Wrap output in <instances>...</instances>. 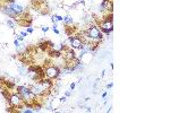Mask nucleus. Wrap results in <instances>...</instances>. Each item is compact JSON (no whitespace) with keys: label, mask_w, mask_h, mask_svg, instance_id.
Instances as JSON below:
<instances>
[{"label":"nucleus","mask_w":170,"mask_h":113,"mask_svg":"<svg viewBox=\"0 0 170 113\" xmlns=\"http://www.w3.org/2000/svg\"><path fill=\"white\" fill-rule=\"evenodd\" d=\"M7 25H8V27H10V28H16V25H15V24H14V22L13 20H10V19H7Z\"/></svg>","instance_id":"nucleus-10"},{"label":"nucleus","mask_w":170,"mask_h":113,"mask_svg":"<svg viewBox=\"0 0 170 113\" xmlns=\"http://www.w3.org/2000/svg\"><path fill=\"white\" fill-rule=\"evenodd\" d=\"M108 88H111L112 87V83H110V84H108V86H107Z\"/></svg>","instance_id":"nucleus-19"},{"label":"nucleus","mask_w":170,"mask_h":113,"mask_svg":"<svg viewBox=\"0 0 170 113\" xmlns=\"http://www.w3.org/2000/svg\"><path fill=\"white\" fill-rule=\"evenodd\" d=\"M86 38L90 41H101L102 40V33L100 32V30L95 26H91L88 27V30L86 31Z\"/></svg>","instance_id":"nucleus-1"},{"label":"nucleus","mask_w":170,"mask_h":113,"mask_svg":"<svg viewBox=\"0 0 170 113\" xmlns=\"http://www.w3.org/2000/svg\"><path fill=\"white\" fill-rule=\"evenodd\" d=\"M59 104H60V100H53V101H51L50 109L52 110V111H56L57 109H58V106H59Z\"/></svg>","instance_id":"nucleus-8"},{"label":"nucleus","mask_w":170,"mask_h":113,"mask_svg":"<svg viewBox=\"0 0 170 113\" xmlns=\"http://www.w3.org/2000/svg\"><path fill=\"white\" fill-rule=\"evenodd\" d=\"M75 83H73V84H70V89H74V88H75Z\"/></svg>","instance_id":"nucleus-16"},{"label":"nucleus","mask_w":170,"mask_h":113,"mask_svg":"<svg viewBox=\"0 0 170 113\" xmlns=\"http://www.w3.org/2000/svg\"><path fill=\"white\" fill-rule=\"evenodd\" d=\"M39 83L42 85V87H43L45 91H49V89H51L52 85H53V84H52V82H51L49 78H47V79H45V78H42V79H41Z\"/></svg>","instance_id":"nucleus-7"},{"label":"nucleus","mask_w":170,"mask_h":113,"mask_svg":"<svg viewBox=\"0 0 170 113\" xmlns=\"http://www.w3.org/2000/svg\"><path fill=\"white\" fill-rule=\"evenodd\" d=\"M65 95H66V96H70V92L69 91H67V92L65 93Z\"/></svg>","instance_id":"nucleus-18"},{"label":"nucleus","mask_w":170,"mask_h":113,"mask_svg":"<svg viewBox=\"0 0 170 113\" xmlns=\"http://www.w3.org/2000/svg\"><path fill=\"white\" fill-rule=\"evenodd\" d=\"M66 100H67V99H66V96L61 97V99H60V103H65V102H66Z\"/></svg>","instance_id":"nucleus-13"},{"label":"nucleus","mask_w":170,"mask_h":113,"mask_svg":"<svg viewBox=\"0 0 170 113\" xmlns=\"http://www.w3.org/2000/svg\"><path fill=\"white\" fill-rule=\"evenodd\" d=\"M44 74L49 79H55V78H57L58 76L60 75V71L58 69V67L51 66V67H48L47 69L44 70Z\"/></svg>","instance_id":"nucleus-2"},{"label":"nucleus","mask_w":170,"mask_h":113,"mask_svg":"<svg viewBox=\"0 0 170 113\" xmlns=\"http://www.w3.org/2000/svg\"><path fill=\"white\" fill-rule=\"evenodd\" d=\"M32 32H33V28L28 27V28H27V33H32Z\"/></svg>","instance_id":"nucleus-17"},{"label":"nucleus","mask_w":170,"mask_h":113,"mask_svg":"<svg viewBox=\"0 0 170 113\" xmlns=\"http://www.w3.org/2000/svg\"><path fill=\"white\" fill-rule=\"evenodd\" d=\"M101 30L104 32L106 34H109V33H111L113 30V24H112V20L111 19L107 18L104 22H102L101 23Z\"/></svg>","instance_id":"nucleus-3"},{"label":"nucleus","mask_w":170,"mask_h":113,"mask_svg":"<svg viewBox=\"0 0 170 113\" xmlns=\"http://www.w3.org/2000/svg\"><path fill=\"white\" fill-rule=\"evenodd\" d=\"M18 70L19 72H20V75H25L26 72H27V69L24 68V67H22V66H18Z\"/></svg>","instance_id":"nucleus-11"},{"label":"nucleus","mask_w":170,"mask_h":113,"mask_svg":"<svg viewBox=\"0 0 170 113\" xmlns=\"http://www.w3.org/2000/svg\"><path fill=\"white\" fill-rule=\"evenodd\" d=\"M20 35H22L23 38H25V36H27V32H22V33H20Z\"/></svg>","instance_id":"nucleus-14"},{"label":"nucleus","mask_w":170,"mask_h":113,"mask_svg":"<svg viewBox=\"0 0 170 113\" xmlns=\"http://www.w3.org/2000/svg\"><path fill=\"white\" fill-rule=\"evenodd\" d=\"M63 22H65V24L66 25H70V24H73V18L70 17V16H66V17H63Z\"/></svg>","instance_id":"nucleus-9"},{"label":"nucleus","mask_w":170,"mask_h":113,"mask_svg":"<svg viewBox=\"0 0 170 113\" xmlns=\"http://www.w3.org/2000/svg\"><path fill=\"white\" fill-rule=\"evenodd\" d=\"M52 30H53V32H55L56 34H59V33H60V32H59V31H58V30H57V25H56V24L53 25V28H52Z\"/></svg>","instance_id":"nucleus-12"},{"label":"nucleus","mask_w":170,"mask_h":113,"mask_svg":"<svg viewBox=\"0 0 170 113\" xmlns=\"http://www.w3.org/2000/svg\"><path fill=\"white\" fill-rule=\"evenodd\" d=\"M48 30H49V28H48L47 26H42V31L43 32H48Z\"/></svg>","instance_id":"nucleus-15"},{"label":"nucleus","mask_w":170,"mask_h":113,"mask_svg":"<svg viewBox=\"0 0 170 113\" xmlns=\"http://www.w3.org/2000/svg\"><path fill=\"white\" fill-rule=\"evenodd\" d=\"M8 101H9V103H10L13 106H20V104L23 103V100H22V97H20L18 94L10 95Z\"/></svg>","instance_id":"nucleus-5"},{"label":"nucleus","mask_w":170,"mask_h":113,"mask_svg":"<svg viewBox=\"0 0 170 113\" xmlns=\"http://www.w3.org/2000/svg\"><path fill=\"white\" fill-rule=\"evenodd\" d=\"M99 8H101V10H110L112 12V1L111 0H103Z\"/></svg>","instance_id":"nucleus-6"},{"label":"nucleus","mask_w":170,"mask_h":113,"mask_svg":"<svg viewBox=\"0 0 170 113\" xmlns=\"http://www.w3.org/2000/svg\"><path fill=\"white\" fill-rule=\"evenodd\" d=\"M69 41H70V45H72L73 49H81L83 46V43H84L83 40H81L78 36H73V35H70Z\"/></svg>","instance_id":"nucleus-4"}]
</instances>
